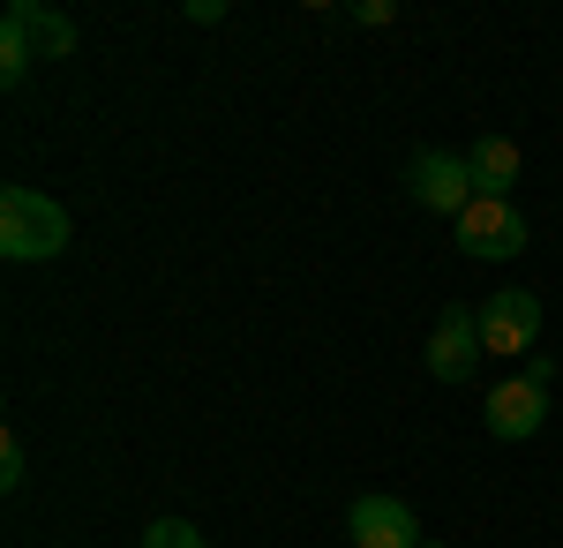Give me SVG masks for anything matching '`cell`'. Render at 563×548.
Instances as JSON below:
<instances>
[{
  "instance_id": "cell-1",
  "label": "cell",
  "mask_w": 563,
  "mask_h": 548,
  "mask_svg": "<svg viewBox=\"0 0 563 548\" xmlns=\"http://www.w3.org/2000/svg\"><path fill=\"white\" fill-rule=\"evenodd\" d=\"M68 211L53 204V196H38V188H8L0 196V255L8 263H53V255L68 249Z\"/></svg>"
},
{
  "instance_id": "cell-12",
  "label": "cell",
  "mask_w": 563,
  "mask_h": 548,
  "mask_svg": "<svg viewBox=\"0 0 563 548\" xmlns=\"http://www.w3.org/2000/svg\"><path fill=\"white\" fill-rule=\"evenodd\" d=\"M0 489H23V443L0 436Z\"/></svg>"
},
{
  "instance_id": "cell-8",
  "label": "cell",
  "mask_w": 563,
  "mask_h": 548,
  "mask_svg": "<svg viewBox=\"0 0 563 548\" xmlns=\"http://www.w3.org/2000/svg\"><path fill=\"white\" fill-rule=\"evenodd\" d=\"M0 31H15V39L31 45V61H68V53H76V23H68L60 8H38V0H15V8L0 15Z\"/></svg>"
},
{
  "instance_id": "cell-5",
  "label": "cell",
  "mask_w": 563,
  "mask_h": 548,
  "mask_svg": "<svg viewBox=\"0 0 563 548\" xmlns=\"http://www.w3.org/2000/svg\"><path fill=\"white\" fill-rule=\"evenodd\" d=\"M481 316L466 308V300H451L443 316H435V331H429V376L435 383H466L481 369Z\"/></svg>"
},
{
  "instance_id": "cell-10",
  "label": "cell",
  "mask_w": 563,
  "mask_h": 548,
  "mask_svg": "<svg viewBox=\"0 0 563 548\" xmlns=\"http://www.w3.org/2000/svg\"><path fill=\"white\" fill-rule=\"evenodd\" d=\"M143 548H211V541H203L196 518H151L143 526Z\"/></svg>"
},
{
  "instance_id": "cell-2",
  "label": "cell",
  "mask_w": 563,
  "mask_h": 548,
  "mask_svg": "<svg viewBox=\"0 0 563 548\" xmlns=\"http://www.w3.org/2000/svg\"><path fill=\"white\" fill-rule=\"evenodd\" d=\"M451 241L474 263H511V255H526V211L511 196H474L466 211L451 218Z\"/></svg>"
},
{
  "instance_id": "cell-4",
  "label": "cell",
  "mask_w": 563,
  "mask_h": 548,
  "mask_svg": "<svg viewBox=\"0 0 563 548\" xmlns=\"http://www.w3.org/2000/svg\"><path fill=\"white\" fill-rule=\"evenodd\" d=\"M406 196L421 204V211L435 218H459L466 204H474V173H466V151H413L406 158Z\"/></svg>"
},
{
  "instance_id": "cell-7",
  "label": "cell",
  "mask_w": 563,
  "mask_h": 548,
  "mask_svg": "<svg viewBox=\"0 0 563 548\" xmlns=\"http://www.w3.org/2000/svg\"><path fill=\"white\" fill-rule=\"evenodd\" d=\"M481 421H488V436L496 443H526V436H541V421H549V391H533V383H496L488 398H481Z\"/></svg>"
},
{
  "instance_id": "cell-15",
  "label": "cell",
  "mask_w": 563,
  "mask_h": 548,
  "mask_svg": "<svg viewBox=\"0 0 563 548\" xmlns=\"http://www.w3.org/2000/svg\"><path fill=\"white\" fill-rule=\"evenodd\" d=\"M421 548H443V541H421Z\"/></svg>"
},
{
  "instance_id": "cell-3",
  "label": "cell",
  "mask_w": 563,
  "mask_h": 548,
  "mask_svg": "<svg viewBox=\"0 0 563 548\" xmlns=\"http://www.w3.org/2000/svg\"><path fill=\"white\" fill-rule=\"evenodd\" d=\"M474 316H481V346H488V353H504V361L541 353V300L526 294V286H496Z\"/></svg>"
},
{
  "instance_id": "cell-14",
  "label": "cell",
  "mask_w": 563,
  "mask_h": 548,
  "mask_svg": "<svg viewBox=\"0 0 563 548\" xmlns=\"http://www.w3.org/2000/svg\"><path fill=\"white\" fill-rule=\"evenodd\" d=\"M353 23H368V31H376V23H390V0H361V8H353Z\"/></svg>"
},
{
  "instance_id": "cell-11",
  "label": "cell",
  "mask_w": 563,
  "mask_h": 548,
  "mask_svg": "<svg viewBox=\"0 0 563 548\" xmlns=\"http://www.w3.org/2000/svg\"><path fill=\"white\" fill-rule=\"evenodd\" d=\"M23 76H31V45L15 31H0V84H23Z\"/></svg>"
},
{
  "instance_id": "cell-13",
  "label": "cell",
  "mask_w": 563,
  "mask_h": 548,
  "mask_svg": "<svg viewBox=\"0 0 563 548\" xmlns=\"http://www.w3.org/2000/svg\"><path fill=\"white\" fill-rule=\"evenodd\" d=\"M526 383L549 391V383H556V361H549V353H526Z\"/></svg>"
},
{
  "instance_id": "cell-9",
  "label": "cell",
  "mask_w": 563,
  "mask_h": 548,
  "mask_svg": "<svg viewBox=\"0 0 563 548\" xmlns=\"http://www.w3.org/2000/svg\"><path fill=\"white\" fill-rule=\"evenodd\" d=\"M466 173H474V196H511L526 173V151L511 135H481L474 151H466Z\"/></svg>"
},
{
  "instance_id": "cell-6",
  "label": "cell",
  "mask_w": 563,
  "mask_h": 548,
  "mask_svg": "<svg viewBox=\"0 0 563 548\" xmlns=\"http://www.w3.org/2000/svg\"><path fill=\"white\" fill-rule=\"evenodd\" d=\"M346 541L353 548H421V518L398 496H353L346 504Z\"/></svg>"
}]
</instances>
